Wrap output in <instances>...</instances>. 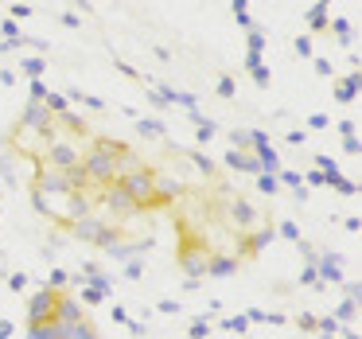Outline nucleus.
<instances>
[{
	"instance_id": "1",
	"label": "nucleus",
	"mask_w": 362,
	"mask_h": 339,
	"mask_svg": "<svg viewBox=\"0 0 362 339\" xmlns=\"http://www.w3.org/2000/svg\"><path fill=\"white\" fill-rule=\"evenodd\" d=\"M28 331H32V339H102L94 320L59 281L28 304Z\"/></svg>"
}]
</instances>
